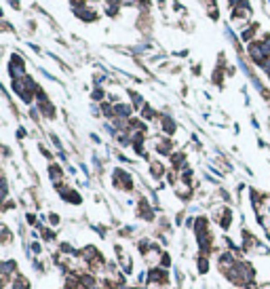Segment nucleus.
I'll return each instance as SVG.
<instances>
[{"instance_id": "f257e3e1", "label": "nucleus", "mask_w": 270, "mask_h": 289, "mask_svg": "<svg viewBox=\"0 0 270 289\" xmlns=\"http://www.w3.org/2000/svg\"><path fill=\"white\" fill-rule=\"evenodd\" d=\"M114 184L118 186V188H125V190H131L133 188V182H131V177L127 171L123 169H116L114 171Z\"/></svg>"}, {"instance_id": "f03ea898", "label": "nucleus", "mask_w": 270, "mask_h": 289, "mask_svg": "<svg viewBox=\"0 0 270 289\" xmlns=\"http://www.w3.org/2000/svg\"><path fill=\"white\" fill-rule=\"evenodd\" d=\"M148 281H150V283L165 285V283H169V275H167V270H163V268H154V270H150Z\"/></svg>"}, {"instance_id": "7ed1b4c3", "label": "nucleus", "mask_w": 270, "mask_h": 289, "mask_svg": "<svg viewBox=\"0 0 270 289\" xmlns=\"http://www.w3.org/2000/svg\"><path fill=\"white\" fill-rule=\"evenodd\" d=\"M163 129L167 131V133H173V131H176V124H173V121H169L165 116V119H163Z\"/></svg>"}, {"instance_id": "20e7f679", "label": "nucleus", "mask_w": 270, "mask_h": 289, "mask_svg": "<svg viewBox=\"0 0 270 289\" xmlns=\"http://www.w3.org/2000/svg\"><path fill=\"white\" fill-rule=\"evenodd\" d=\"M150 171H154V175H156V177H161L165 169H163L161 163H152V167H150Z\"/></svg>"}]
</instances>
